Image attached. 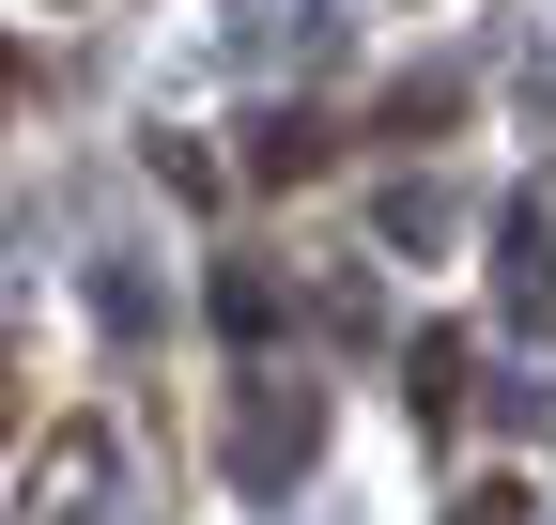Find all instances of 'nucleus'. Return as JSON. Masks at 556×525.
<instances>
[{
	"label": "nucleus",
	"instance_id": "obj_3",
	"mask_svg": "<svg viewBox=\"0 0 556 525\" xmlns=\"http://www.w3.org/2000/svg\"><path fill=\"white\" fill-rule=\"evenodd\" d=\"M0 433H16V386H0Z\"/></svg>",
	"mask_w": 556,
	"mask_h": 525
},
{
	"label": "nucleus",
	"instance_id": "obj_1",
	"mask_svg": "<svg viewBox=\"0 0 556 525\" xmlns=\"http://www.w3.org/2000/svg\"><path fill=\"white\" fill-rule=\"evenodd\" d=\"M448 525H526V479H464V510Z\"/></svg>",
	"mask_w": 556,
	"mask_h": 525
},
{
	"label": "nucleus",
	"instance_id": "obj_2",
	"mask_svg": "<svg viewBox=\"0 0 556 525\" xmlns=\"http://www.w3.org/2000/svg\"><path fill=\"white\" fill-rule=\"evenodd\" d=\"M16 93H31V47H0V124H16Z\"/></svg>",
	"mask_w": 556,
	"mask_h": 525
}]
</instances>
